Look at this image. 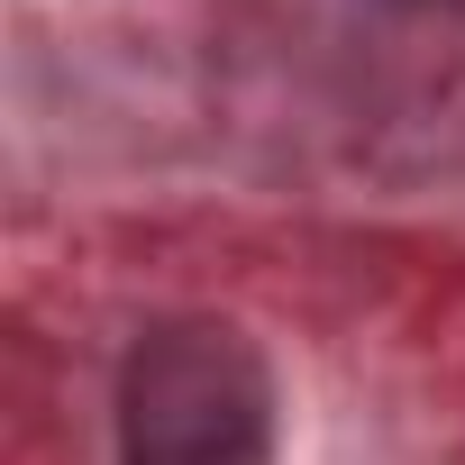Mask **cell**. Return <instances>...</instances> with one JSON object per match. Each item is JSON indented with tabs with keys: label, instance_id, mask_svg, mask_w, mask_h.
<instances>
[{
	"label": "cell",
	"instance_id": "cell-1",
	"mask_svg": "<svg viewBox=\"0 0 465 465\" xmlns=\"http://www.w3.org/2000/svg\"><path fill=\"white\" fill-rule=\"evenodd\" d=\"M274 383L219 320H164L119 374V465H265Z\"/></svg>",
	"mask_w": 465,
	"mask_h": 465
},
{
	"label": "cell",
	"instance_id": "cell-2",
	"mask_svg": "<svg viewBox=\"0 0 465 465\" xmlns=\"http://www.w3.org/2000/svg\"><path fill=\"white\" fill-rule=\"evenodd\" d=\"M392 10H465V0H392Z\"/></svg>",
	"mask_w": 465,
	"mask_h": 465
}]
</instances>
